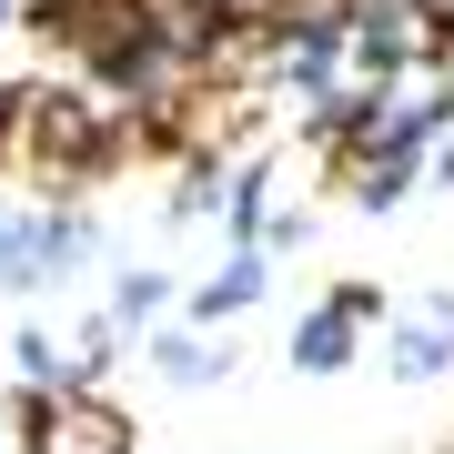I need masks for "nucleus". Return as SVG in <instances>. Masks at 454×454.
Masks as SVG:
<instances>
[{
    "label": "nucleus",
    "mask_w": 454,
    "mask_h": 454,
    "mask_svg": "<svg viewBox=\"0 0 454 454\" xmlns=\"http://www.w3.org/2000/svg\"><path fill=\"white\" fill-rule=\"evenodd\" d=\"M91 223L82 212H0V283L31 293V283H61L71 262H82Z\"/></svg>",
    "instance_id": "nucleus-1"
},
{
    "label": "nucleus",
    "mask_w": 454,
    "mask_h": 454,
    "mask_svg": "<svg viewBox=\"0 0 454 454\" xmlns=\"http://www.w3.org/2000/svg\"><path fill=\"white\" fill-rule=\"evenodd\" d=\"M454 364V303H414L404 324H394V373L404 384H434Z\"/></svg>",
    "instance_id": "nucleus-2"
},
{
    "label": "nucleus",
    "mask_w": 454,
    "mask_h": 454,
    "mask_svg": "<svg viewBox=\"0 0 454 454\" xmlns=\"http://www.w3.org/2000/svg\"><path fill=\"white\" fill-rule=\"evenodd\" d=\"M373 313V293H333L324 313H303V333H293V364L303 373H333L343 354H354V324Z\"/></svg>",
    "instance_id": "nucleus-3"
},
{
    "label": "nucleus",
    "mask_w": 454,
    "mask_h": 454,
    "mask_svg": "<svg viewBox=\"0 0 454 454\" xmlns=\"http://www.w3.org/2000/svg\"><path fill=\"white\" fill-rule=\"evenodd\" d=\"M253 293H262V253H232V262H223V273H212V283H202V324H223V313H243V303H253Z\"/></svg>",
    "instance_id": "nucleus-4"
},
{
    "label": "nucleus",
    "mask_w": 454,
    "mask_h": 454,
    "mask_svg": "<svg viewBox=\"0 0 454 454\" xmlns=\"http://www.w3.org/2000/svg\"><path fill=\"white\" fill-rule=\"evenodd\" d=\"M152 364H162L172 384H212L232 354H223V343H192V333H162V343H152Z\"/></svg>",
    "instance_id": "nucleus-5"
},
{
    "label": "nucleus",
    "mask_w": 454,
    "mask_h": 454,
    "mask_svg": "<svg viewBox=\"0 0 454 454\" xmlns=\"http://www.w3.org/2000/svg\"><path fill=\"white\" fill-rule=\"evenodd\" d=\"M41 414L51 404H31V394H0V454H41Z\"/></svg>",
    "instance_id": "nucleus-6"
},
{
    "label": "nucleus",
    "mask_w": 454,
    "mask_h": 454,
    "mask_svg": "<svg viewBox=\"0 0 454 454\" xmlns=\"http://www.w3.org/2000/svg\"><path fill=\"white\" fill-rule=\"evenodd\" d=\"M162 303H172V283H162V273H121V293H112V324H152Z\"/></svg>",
    "instance_id": "nucleus-7"
},
{
    "label": "nucleus",
    "mask_w": 454,
    "mask_h": 454,
    "mask_svg": "<svg viewBox=\"0 0 454 454\" xmlns=\"http://www.w3.org/2000/svg\"><path fill=\"white\" fill-rule=\"evenodd\" d=\"M20 373H31V384H41V404H51V384H71V354H61L51 333H20Z\"/></svg>",
    "instance_id": "nucleus-8"
},
{
    "label": "nucleus",
    "mask_w": 454,
    "mask_h": 454,
    "mask_svg": "<svg viewBox=\"0 0 454 454\" xmlns=\"http://www.w3.org/2000/svg\"><path fill=\"white\" fill-rule=\"evenodd\" d=\"M11 11H20V0H0V20H11Z\"/></svg>",
    "instance_id": "nucleus-9"
}]
</instances>
